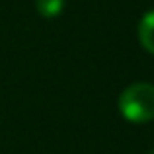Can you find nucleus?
Listing matches in <instances>:
<instances>
[{"label":"nucleus","instance_id":"nucleus-4","mask_svg":"<svg viewBox=\"0 0 154 154\" xmlns=\"http://www.w3.org/2000/svg\"><path fill=\"white\" fill-rule=\"evenodd\" d=\"M148 154H154V148H152V150H150V152H148Z\"/></svg>","mask_w":154,"mask_h":154},{"label":"nucleus","instance_id":"nucleus-3","mask_svg":"<svg viewBox=\"0 0 154 154\" xmlns=\"http://www.w3.org/2000/svg\"><path fill=\"white\" fill-rule=\"evenodd\" d=\"M35 8H37L41 18H57L64 8V0H35Z\"/></svg>","mask_w":154,"mask_h":154},{"label":"nucleus","instance_id":"nucleus-2","mask_svg":"<svg viewBox=\"0 0 154 154\" xmlns=\"http://www.w3.org/2000/svg\"><path fill=\"white\" fill-rule=\"evenodd\" d=\"M139 41L144 47V51H148L154 55V10L146 12L139 22Z\"/></svg>","mask_w":154,"mask_h":154},{"label":"nucleus","instance_id":"nucleus-1","mask_svg":"<svg viewBox=\"0 0 154 154\" xmlns=\"http://www.w3.org/2000/svg\"><path fill=\"white\" fill-rule=\"evenodd\" d=\"M119 113L129 123H148L154 119V86L148 82H135L119 96Z\"/></svg>","mask_w":154,"mask_h":154}]
</instances>
